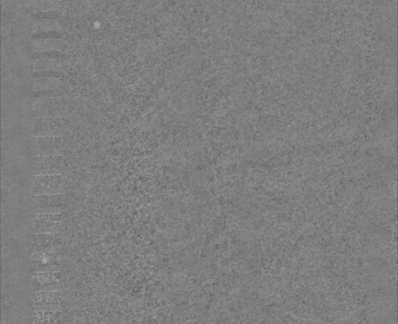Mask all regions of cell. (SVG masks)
<instances>
[{
    "instance_id": "30bf717a",
    "label": "cell",
    "mask_w": 398,
    "mask_h": 324,
    "mask_svg": "<svg viewBox=\"0 0 398 324\" xmlns=\"http://www.w3.org/2000/svg\"><path fill=\"white\" fill-rule=\"evenodd\" d=\"M63 301V292L58 290H41L32 294V303L35 310L59 308Z\"/></svg>"
},
{
    "instance_id": "5bb4252c",
    "label": "cell",
    "mask_w": 398,
    "mask_h": 324,
    "mask_svg": "<svg viewBox=\"0 0 398 324\" xmlns=\"http://www.w3.org/2000/svg\"><path fill=\"white\" fill-rule=\"evenodd\" d=\"M65 42L59 39L41 38L33 42L32 49L35 53H46L58 52L63 49Z\"/></svg>"
},
{
    "instance_id": "7c38bea8",
    "label": "cell",
    "mask_w": 398,
    "mask_h": 324,
    "mask_svg": "<svg viewBox=\"0 0 398 324\" xmlns=\"http://www.w3.org/2000/svg\"><path fill=\"white\" fill-rule=\"evenodd\" d=\"M62 281H63V273L61 271L35 272L33 273L31 284L33 288L41 291V290L58 286Z\"/></svg>"
},
{
    "instance_id": "8fae6325",
    "label": "cell",
    "mask_w": 398,
    "mask_h": 324,
    "mask_svg": "<svg viewBox=\"0 0 398 324\" xmlns=\"http://www.w3.org/2000/svg\"><path fill=\"white\" fill-rule=\"evenodd\" d=\"M63 87V80L59 78L36 79L33 83V92L38 93L36 98H59V90Z\"/></svg>"
},
{
    "instance_id": "277c9868",
    "label": "cell",
    "mask_w": 398,
    "mask_h": 324,
    "mask_svg": "<svg viewBox=\"0 0 398 324\" xmlns=\"http://www.w3.org/2000/svg\"><path fill=\"white\" fill-rule=\"evenodd\" d=\"M63 264V254L59 251L35 252L29 258V267L33 273L56 271Z\"/></svg>"
},
{
    "instance_id": "ba28073f",
    "label": "cell",
    "mask_w": 398,
    "mask_h": 324,
    "mask_svg": "<svg viewBox=\"0 0 398 324\" xmlns=\"http://www.w3.org/2000/svg\"><path fill=\"white\" fill-rule=\"evenodd\" d=\"M62 98H36L32 103V113L35 118L59 117L63 113Z\"/></svg>"
},
{
    "instance_id": "9a60e30c",
    "label": "cell",
    "mask_w": 398,
    "mask_h": 324,
    "mask_svg": "<svg viewBox=\"0 0 398 324\" xmlns=\"http://www.w3.org/2000/svg\"><path fill=\"white\" fill-rule=\"evenodd\" d=\"M63 68V61L58 59H38L33 62V69L38 72H58Z\"/></svg>"
},
{
    "instance_id": "9c48e42d",
    "label": "cell",
    "mask_w": 398,
    "mask_h": 324,
    "mask_svg": "<svg viewBox=\"0 0 398 324\" xmlns=\"http://www.w3.org/2000/svg\"><path fill=\"white\" fill-rule=\"evenodd\" d=\"M33 253L41 251H58L63 246V237L58 233H33L31 236Z\"/></svg>"
},
{
    "instance_id": "5b68a950",
    "label": "cell",
    "mask_w": 398,
    "mask_h": 324,
    "mask_svg": "<svg viewBox=\"0 0 398 324\" xmlns=\"http://www.w3.org/2000/svg\"><path fill=\"white\" fill-rule=\"evenodd\" d=\"M68 199L61 194L35 195L32 197V207L36 214L41 213H61L67 209Z\"/></svg>"
},
{
    "instance_id": "52a82bcc",
    "label": "cell",
    "mask_w": 398,
    "mask_h": 324,
    "mask_svg": "<svg viewBox=\"0 0 398 324\" xmlns=\"http://www.w3.org/2000/svg\"><path fill=\"white\" fill-rule=\"evenodd\" d=\"M32 194H61L64 193L65 178L63 175L33 176Z\"/></svg>"
},
{
    "instance_id": "4fadbf2b",
    "label": "cell",
    "mask_w": 398,
    "mask_h": 324,
    "mask_svg": "<svg viewBox=\"0 0 398 324\" xmlns=\"http://www.w3.org/2000/svg\"><path fill=\"white\" fill-rule=\"evenodd\" d=\"M64 312L58 309L35 310L33 324H63Z\"/></svg>"
},
{
    "instance_id": "7a4b0ae2",
    "label": "cell",
    "mask_w": 398,
    "mask_h": 324,
    "mask_svg": "<svg viewBox=\"0 0 398 324\" xmlns=\"http://www.w3.org/2000/svg\"><path fill=\"white\" fill-rule=\"evenodd\" d=\"M64 157L62 155L31 157V172L33 176L63 175Z\"/></svg>"
},
{
    "instance_id": "6da1fadb",
    "label": "cell",
    "mask_w": 398,
    "mask_h": 324,
    "mask_svg": "<svg viewBox=\"0 0 398 324\" xmlns=\"http://www.w3.org/2000/svg\"><path fill=\"white\" fill-rule=\"evenodd\" d=\"M65 139L63 137H33L28 144V152L31 157H43V156L61 155L63 149Z\"/></svg>"
},
{
    "instance_id": "8992f818",
    "label": "cell",
    "mask_w": 398,
    "mask_h": 324,
    "mask_svg": "<svg viewBox=\"0 0 398 324\" xmlns=\"http://www.w3.org/2000/svg\"><path fill=\"white\" fill-rule=\"evenodd\" d=\"M67 127L61 117L35 118L33 120V137H63Z\"/></svg>"
},
{
    "instance_id": "3957f363",
    "label": "cell",
    "mask_w": 398,
    "mask_h": 324,
    "mask_svg": "<svg viewBox=\"0 0 398 324\" xmlns=\"http://www.w3.org/2000/svg\"><path fill=\"white\" fill-rule=\"evenodd\" d=\"M67 218L66 210L61 213H35L32 216L33 233L61 232Z\"/></svg>"
}]
</instances>
